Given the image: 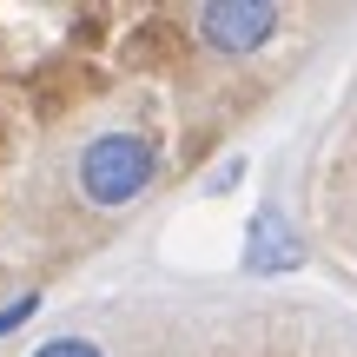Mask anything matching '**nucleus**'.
<instances>
[{"label":"nucleus","instance_id":"1","mask_svg":"<svg viewBox=\"0 0 357 357\" xmlns=\"http://www.w3.org/2000/svg\"><path fill=\"white\" fill-rule=\"evenodd\" d=\"M79 192L100 212H126L132 199H146V185L159 178V146L146 132H100L79 146Z\"/></svg>","mask_w":357,"mask_h":357},{"label":"nucleus","instance_id":"2","mask_svg":"<svg viewBox=\"0 0 357 357\" xmlns=\"http://www.w3.org/2000/svg\"><path fill=\"white\" fill-rule=\"evenodd\" d=\"M278 26H284V13L278 7H252V0H218V7L199 13V40L212 53H258Z\"/></svg>","mask_w":357,"mask_h":357},{"label":"nucleus","instance_id":"3","mask_svg":"<svg viewBox=\"0 0 357 357\" xmlns=\"http://www.w3.org/2000/svg\"><path fill=\"white\" fill-rule=\"evenodd\" d=\"M284 265H298V238L284 231L278 212H258L245 231V271H284Z\"/></svg>","mask_w":357,"mask_h":357},{"label":"nucleus","instance_id":"4","mask_svg":"<svg viewBox=\"0 0 357 357\" xmlns=\"http://www.w3.org/2000/svg\"><path fill=\"white\" fill-rule=\"evenodd\" d=\"M33 357H106V351L93 344V337H73V331H66V337H47Z\"/></svg>","mask_w":357,"mask_h":357},{"label":"nucleus","instance_id":"5","mask_svg":"<svg viewBox=\"0 0 357 357\" xmlns=\"http://www.w3.org/2000/svg\"><path fill=\"white\" fill-rule=\"evenodd\" d=\"M33 311H40V291H26L20 305H0V337H7V331H20V324L33 318Z\"/></svg>","mask_w":357,"mask_h":357},{"label":"nucleus","instance_id":"6","mask_svg":"<svg viewBox=\"0 0 357 357\" xmlns=\"http://www.w3.org/2000/svg\"><path fill=\"white\" fill-rule=\"evenodd\" d=\"M238 178H245V166H238V159H231V166H218L212 178H205V192H225V185H238Z\"/></svg>","mask_w":357,"mask_h":357}]
</instances>
